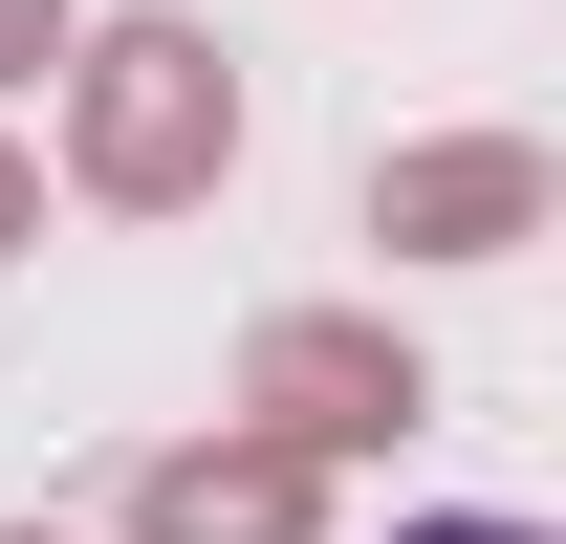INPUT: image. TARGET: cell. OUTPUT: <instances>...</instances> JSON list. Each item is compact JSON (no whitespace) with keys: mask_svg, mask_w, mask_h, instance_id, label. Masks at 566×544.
Listing matches in <instances>:
<instances>
[{"mask_svg":"<svg viewBox=\"0 0 566 544\" xmlns=\"http://www.w3.org/2000/svg\"><path fill=\"white\" fill-rule=\"evenodd\" d=\"M132 544H327V458L262 436V414H218L175 458H132Z\"/></svg>","mask_w":566,"mask_h":544,"instance_id":"cell-4","label":"cell"},{"mask_svg":"<svg viewBox=\"0 0 566 544\" xmlns=\"http://www.w3.org/2000/svg\"><path fill=\"white\" fill-rule=\"evenodd\" d=\"M22 66H66V0H0V87Z\"/></svg>","mask_w":566,"mask_h":544,"instance_id":"cell-5","label":"cell"},{"mask_svg":"<svg viewBox=\"0 0 566 544\" xmlns=\"http://www.w3.org/2000/svg\"><path fill=\"white\" fill-rule=\"evenodd\" d=\"M240 414L349 479V458H392V436L436 414V348L392 327V305H262V327H240Z\"/></svg>","mask_w":566,"mask_h":544,"instance_id":"cell-2","label":"cell"},{"mask_svg":"<svg viewBox=\"0 0 566 544\" xmlns=\"http://www.w3.org/2000/svg\"><path fill=\"white\" fill-rule=\"evenodd\" d=\"M22 240H44V175H22V153H0V262H22Z\"/></svg>","mask_w":566,"mask_h":544,"instance_id":"cell-6","label":"cell"},{"mask_svg":"<svg viewBox=\"0 0 566 544\" xmlns=\"http://www.w3.org/2000/svg\"><path fill=\"white\" fill-rule=\"evenodd\" d=\"M392 544H545V523H480V501H458V523H392Z\"/></svg>","mask_w":566,"mask_h":544,"instance_id":"cell-7","label":"cell"},{"mask_svg":"<svg viewBox=\"0 0 566 544\" xmlns=\"http://www.w3.org/2000/svg\"><path fill=\"white\" fill-rule=\"evenodd\" d=\"M218 175H240V66H218L197 22H87L66 44V197L197 218Z\"/></svg>","mask_w":566,"mask_h":544,"instance_id":"cell-1","label":"cell"},{"mask_svg":"<svg viewBox=\"0 0 566 544\" xmlns=\"http://www.w3.org/2000/svg\"><path fill=\"white\" fill-rule=\"evenodd\" d=\"M0 544H66V523H0Z\"/></svg>","mask_w":566,"mask_h":544,"instance_id":"cell-8","label":"cell"},{"mask_svg":"<svg viewBox=\"0 0 566 544\" xmlns=\"http://www.w3.org/2000/svg\"><path fill=\"white\" fill-rule=\"evenodd\" d=\"M545 218H566L545 132H392L370 153V240H392V262H523Z\"/></svg>","mask_w":566,"mask_h":544,"instance_id":"cell-3","label":"cell"}]
</instances>
